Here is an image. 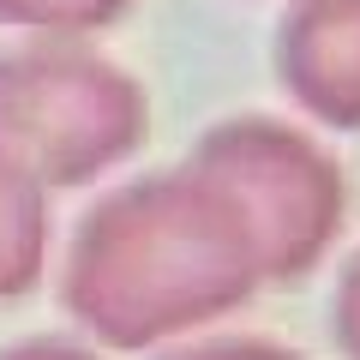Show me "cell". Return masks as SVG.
I'll return each instance as SVG.
<instances>
[]
</instances>
